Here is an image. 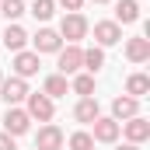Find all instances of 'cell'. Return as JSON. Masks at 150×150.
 Here are the masks:
<instances>
[{"label": "cell", "instance_id": "obj_16", "mask_svg": "<svg viewBox=\"0 0 150 150\" xmlns=\"http://www.w3.org/2000/svg\"><path fill=\"white\" fill-rule=\"evenodd\" d=\"M25 42H28V32H25L21 25H7V28H4V45H7L11 52H21Z\"/></svg>", "mask_w": 150, "mask_h": 150}, {"label": "cell", "instance_id": "obj_17", "mask_svg": "<svg viewBox=\"0 0 150 150\" xmlns=\"http://www.w3.org/2000/svg\"><path fill=\"white\" fill-rule=\"evenodd\" d=\"M67 91H70V84H67V77H63V74L45 77V84H42V94H45V98H63Z\"/></svg>", "mask_w": 150, "mask_h": 150}, {"label": "cell", "instance_id": "obj_8", "mask_svg": "<svg viewBox=\"0 0 150 150\" xmlns=\"http://www.w3.org/2000/svg\"><path fill=\"white\" fill-rule=\"evenodd\" d=\"M32 42H35V56H42V52H59L63 49V38H59V32H52V28H38Z\"/></svg>", "mask_w": 150, "mask_h": 150}, {"label": "cell", "instance_id": "obj_21", "mask_svg": "<svg viewBox=\"0 0 150 150\" xmlns=\"http://www.w3.org/2000/svg\"><path fill=\"white\" fill-rule=\"evenodd\" d=\"M0 14H4L7 21H18V18L25 14V0H0Z\"/></svg>", "mask_w": 150, "mask_h": 150}, {"label": "cell", "instance_id": "obj_3", "mask_svg": "<svg viewBox=\"0 0 150 150\" xmlns=\"http://www.w3.org/2000/svg\"><path fill=\"white\" fill-rule=\"evenodd\" d=\"M119 133H126L129 143H143V140H150V122L143 115H133V119L119 122Z\"/></svg>", "mask_w": 150, "mask_h": 150}, {"label": "cell", "instance_id": "obj_25", "mask_svg": "<svg viewBox=\"0 0 150 150\" xmlns=\"http://www.w3.org/2000/svg\"><path fill=\"white\" fill-rule=\"evenodd\" d=\"M0 150H18V147H14V136H11V133H0Z\"/></svg>", "mask_w": 150, "mask_h": 150}, {"label": "cell", "instance_id": "obj_20", "mask_svg": "<svg viewBox=\"0 0 150 150\" xmlns=\"http://www.w3.org/2000/svg\"><path fill=\"white\" fill-rule=\"evenodd\" d=\"M70 87H74L80 98H91V94H94V74H77Z\"/></svg>", "mask_w": 150, "mask_h": 150}, {"label": "cell", "instance_id": "obj_6", "mask_svg": "<svg viewBox=\"0 0 150 150\" xmlns=\"http://www.w3.org/2000/svg\"><path fill=\"white\" fill-rule=\"evenodd\" d=\"M63 143H67V136H63V129L59 126H42L35 136V150H63Z\"/></svg>", "mask_w": 150, "mask_h": 150}, {"label": "cell", "instance_id": "obj_26", "mask_svg": "<svg viewBox=\"0 0 150 150\" xmlns=\"http://www.w3.org/2000/svg\"><path fill=\"white\" fill-rule=\"evenodd\" d=\"M119 150H140V143H122Z\"/></svg>", "mask_w": 150, "mask_h": 150}, {"label": "cell", "instance_id": "obj_11", "mask_svg": "<svg viewBox=\"0 0 150 150\" xmlns=\"http://www.w3.org/2000/svg\"><path fill=\"white\" fill-rule=\"evenodd\" d=\"M91 126H94L91 140H98V143H115V140H119V122H115V119H105V115H98Z\"/></svg>", "mask_w": 150, "mask_h": 150}, {"label": "cell", "instance_id": "obj_2", "mask_svg": "<svg viewBox=\"0 0 150 150\" xmlns=\"http://www.w3.org/2000/svg\"><path fill=\"white\" fill-rule=\"evenodd\" d=\"M32 91H28V84L21 80V77H7V80H0V98L14 108V105H21L25 98H28Z\"/></svg>", "mask_w": 150, "mask_h": 150}, {"label": "cell", "instance_id": "obj_12", "mask_svg": "<svg viewBox=\"0 0 150 150\" xmlns=\"http://www.w3.org/2000/svg\"><path fill=\"white\" fill-rule=\"evenodd\" d=\"M126 59L129 63H147L150 59V38H143V35L129 38L126 42Z\"/></svg>", "mask_w": 150, "mask_h": 150}, {"label": "cell", "instance_id": "obj_24", "mask_svg": "<svg viewBox=\"0 0 150 150\" xmlns=\"http://www.w3.org/2000/svg\"><path fill=\"white\" fill-rule=\"evenodd\" d=\"M56 4H63V7H67V14H77V11L84 7V0H56Z\"/></svg>", "mask_w": 150, "mask_h": 150}, {"label": "cell", "instance_id": "obj_4", "mask_svg": "<svg viewBox=\"0 0 150 150\" xmlns=\"http://www.w3.org/2000/svg\"><path fill=\"white\" fill-rule=\"evenodd\" d=\"M28 126H32V115L25 112V108H7V115H4V133H11V136H25L28 133Z\"/></svg>", "mask_w": 150, "mask_h": 150}, {"label": "cell", "instance_id": "obj_28", "mask_svg": "<svg viewBox=\"0 0 150 150\" xmlns=\"http://www.w3.org/2000/svg\"><path fill=\"white\" fill-rule=\"evenodd\" d=\"M0 80H4V74H0Z\"/></svg>", "mask_w": 150, "mask_h": 150}, {"label": "cell", "instance_id": "obj_5", "mask_svg": "<svg viewBox=\"0 0 150 150\" xmlns=\"http://www.w3.org/2000/svg\"><path fill=\"white\" fill-rule=\"evenodd\" d=\"M56 56H59V63H56V67H59V74H63V77L84 70V49H80V45H67V49H59Z\"/></svg>", "mask_w": 150, "mask_h": 150}, {"label": "cell", "instance_id": "obj_23", "mask_svg": "<svg viewBox=\"0 0 150 150\" xmlns=\"http://www.w3.org/2000/svg\"><path fill=\"white\" fill-rule=\"evenodd\" d=\"M70 150H94V140H91V133L77 129L74 136H70Z\"/></svg>", "mask_w": 150, "mask_h": 150}, {"label": "cell", "instance_id": "obj_13", "mask_svg": "<svg viewBox=\"0 0 150 150\" xmlns=\"http://www.w3.org/2000/svg\"><path fill=\"white\" fill-rule=\"evenodd\" d=\"M133 115H140V101L136 98H115L112 101V119L115 122H126V119H133Z\"/></svg>", "mask_w": 150, "mask_h": 150}, {"label": "cell", "instance_id": "obj_15", "mask_svg": "<svg viewBox=\"0 0 150 150\" xmlns=\"http://www.w3.org/2000/svg\"><path fill=\"white\" fill-rule=\"evenodd\" d=\"M140 21V4L136 0H119L115 4V25H133Z\"/></svg>", "mask_w": 150, "mask_h": 150}, {"label": "cell", "instance_id": "obj_18", "mask_svg": "<svg viewBox=\"0 0 150 150\" xmlns=\"http://www.w3.org/2000/svg\"><path fill=\"white\" fill-rule=\"evenodd\" d=\"M147 91H150V77H147V74H133L129 80H126V94H129V98H136V101H140Z\"/></svg>", "mask_w": 150, "mask_h": 150}, {"label": "cell", "instance_id": "obj_7", "mask_svg": "<svg viewBox=\"0 0 150 150\" xmlns=\"http://www.w3.org/2000/svg\"><path fill=\"white\" fill-rule=\"evenodd\" d=\"M11 67H14V77L28 80V77H35V74H38V67H42V63H38V56H35V52L21 49V52H14V63H11Z\"/></svg>", "mask_w": 150, "mask_h": 150}, {"label": "cell", "instance_id": "obj_1", "mask_svg": "<svg viewBox=\"0 0 150 150\" xmlns=\"http://www.w3.org/2000/svg\"><path fill=\"white\" fill-rule=\"evenodd\" d=\"M87 28H91V25H87V18H84L80 11H77V14H63V21H59V38H67L70 45H77L80 38L87 35Z\"/></svg>", "mask_w": 150, "mask_h": 150}, {"label": "cell", "instance_id": "obj_27", "mask_svg": "<svg viewBox=\"0 0 150 150\" xmlns=\"http://www.w3.org/2000/svg\"><path fill=\"white\" fill-rule=\"evenodd\" d=\"M91 4H108V0H91Z\"/></svg>", "mask_w": 150, "mask_h": 150}, {"label": "cell", "instance_id": "obj_22", "mask_svg": "<svg viewBox=\"0 0 150 150\" xmlns=\"http://www.w3.org/2000/svg\"><path fill=\"white\" fill-rule=\"evenodd\" d=\"M32 14H35V21H49L56 14V0H35L32 4Z\"/></svg>", "mask_w": 150, "mask_h": 150}, {"label": "cell", "instance_id": "obj_14", "mask_svg": "<svg viewBox=\"0 0 150 150\" xmlns=\"http://www.w3.org/2000/svg\"><path fill=\"white\" fill-rule=\"evenodd\" d=\"M98 115H101V108H98V98H94V94H91V98H80L77 108H74V119H77V122H94Z\"/></svg>", "mask_w": 150, "mask_h": 150}, {"label": "cell", "instance_id": "obj_19", "mask_svg": "<svg viewBox=\"0 0 150 150\" xmlns=\"http://www.w3.org/2000/svg\"><path fill=\"white\" fill-rule=\"evenodd\" d=\"M101 67H105V49H101V45L84 49V70H87V74H98Z\"/></svg>", "mask_w": 150, "mask_h": 150}, {"label": "cell", "instance_id": "obj_9", "mask_svg": "<svg viewBox=\"0 0 150 150\" xmlns=\"http://www.w3.org/2000/svg\"><path fill=\"white\" fill-rule=\"evenodd\" d=\"M25 101H28V108H25V112L32 115V119H38V122H49L52 112H56V108H52V98H45V94H28Z\"/></svg>", "mask_w": 150, "mask_h": 150}, {"label": "cell", "instance_id": "obj_10", "mask_svg": "<svg viewBox=\"0 0 150 150\" xmlns=\"http://www.w3.org/2000/svg\"><path fill=\"white\" fill-rule=\"evenodd\" d=\"M94 42H98L101 49L122 42V25H115V21H98V25H94Z\"/></svg>", "mask_w": 150, "mask_h": 150}]
</instances>
